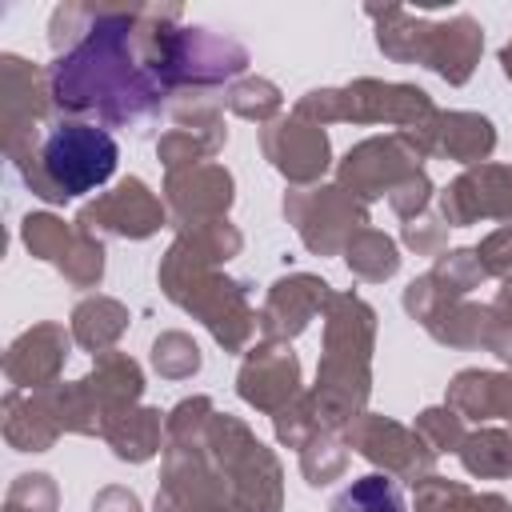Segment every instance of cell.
I'll list each match as a JSON object with an SVG mask.
<instances>
[{
	"mask_svg": "<svg viewBox=\"0 0 512 512\" xmlns=\"http://www.w3.org/2000/svg\"><path fill=\"white\" fill-rule=\"evenodd\" d=\"M56 196H84L116 172V140L96 124H56L40 148Z\"/></svg>",
	"mask_w": 512,
	"mask_h": 512,
	"instance_id": "cell-1",
	"label": "cell"
},
{
	"mask_svg": "<svg viewBox=\"0 0 512 512\" xmlns=\"http://www.w3.org/2000/svg\"><path fill=\"white\" fill-rule=\"evenodd\" d=\"M332 512H408V508H404L400 488H396L388 476L372 472V476L352 480V484L332 500Z\"/></svg>",
	"mask_w": 512,
	"mask_h": 512,
	"instance_id": "cell-2",
	"label": "cell"
}]
</instances>
